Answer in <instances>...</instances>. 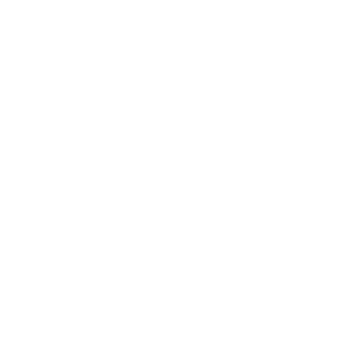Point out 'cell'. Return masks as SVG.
<instances>
[]
</instances>
